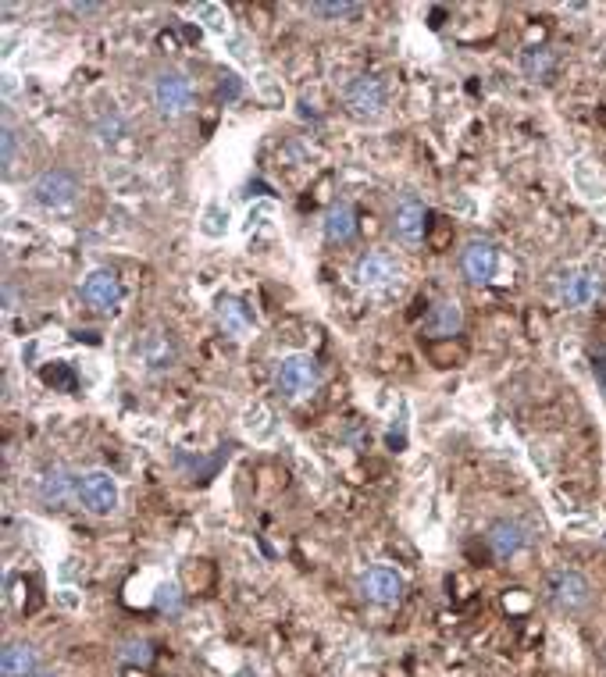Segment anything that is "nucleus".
I'll use <instances>...</instances> for the list:
<instances>
[{
	"instance_id": "1",
	"label": "nucleus",
	"mask_w": 606,
	"mask_h": 677,
	"mask_svg": "<svg viewBox=\"0 0 606 677\" xmlns=\"http://www.w3.org/2000/svg\"><path fill=\"white\" fill-rule=\"evenodd\" d=\"M318 385H321V371L318 364H314V357H307V353H289V357L279 360V368H275V389H279V396L300 403L307 400V396H314Z\"/></svg>"
},
{
	"instance_id": "2",
	"label": "nucleus",
	"mask_w": 606,
	"mask_h": 677,
	"mask_svg": "<svg viewBox=\"0 0 606 677\" xmlns=\"http://www.w3.org/2000/svg\"><path fill=\"white\" fill-rule=\"evenodd\" d=\"M150 97H154L157 115L182 118L197 100V90H193L189 75H182L179 68H164V72H157L154 86H150Z\"/></svg>"
},
{
	"instance_id": "3",
	"label": "nucleus",
	"mask_w": 606,
	"mask_h": 677,
	"mask_svg": "<svg viewBox=\"0 0 606 677\" xmlns=\"http://www.w3.org/2000/svg\"><path fill=\"white\" fill-rule=\"evenodd\" d=\"M82 186L68 168H50V172H40L29 186V196H33V204L47 207V211H65L79 200Z\"/></svg>"
},
{
	"instance_id": "4",
	"label": "nucleus",
	"mask_w": 606,
	"mask_h": 677,
	"mask_svg": "<svg viewBox=\"0 0 606 677\" xmlns=\"http://www.w3.org/2000/svg\"><path fill=\"white\" fill-rule=\"evenodd\" d=\"M343 104L353 118L361 122H378L385 115V86L375 75H353L343 86Z\"/></svg>"
},
{
	"instance_id": "5",
	"label": "nucleus",
	"mask_w": 606,
	"mask_h": 677,
	"mask_svg": "<svg viewBox=\"0 0 606 677\" xmlns=\"http://www.w3.org/2000/svg\"><path fill=\"white\" fill-rule=\"evenodd\" d=\"M546 603L560 613H578L592 603V585L578 571H553L546 578Z\"/></svg>"
},
{
	"instance_id": "6",
	"label": "nucleus",
	"mask_w": 606,
	"mask_h": 677,
	"mask_svg": "<svg viewBox=\"0 0 606 677\" xmlns=\"http://www.w3.org/2000/svg\"><path fill=\"white\" fill-rule=\"evenodd\" d=\"M557 296L564 307L585 310L603 296V278L596 268H564L557 275Z\"/></svg>"
},
{
	"instance_id": "7",
	"label": "nucleus",
	"mask_w": 606,
	"mask_h": 677,
	"mask_svg": "<svg viewBox=\"0 0 606 677\" xmlns=\"http://www.w3.org/2000/svg\"><path fill=\"white\" fill-rule=\"evenodd\" d=\"M132 353H136V360H140L147 371H172L175 360H179V346H175V339L164 332V328H147V332H140Z\"/></svg>"
},
{
	"instance_id": "8",
	"label": "nucleus",
	"mask_w": 606,
	"mask_h": 677,
	"mask_svg": "<svg viewBox=\"0 0 606 677\" xmlns=\"http://www.w3.org/2000/svg\"><path fill=\"white\" fill-rule=\"evenodd\" d=\"M496 268H500V253L489 239H471V243L460 250V271L471 286H489L496 278Z\"/></svg>"
},
{
	"instance_id": "9",
	"label": "nucleus",
	"mask_w": 606,
	"mask_h": 677,
	"mask_svg": "<svg viewBox=\"0 0 606 677\" xmlns=\"http://www.w3.org/2000/svg\"><path fill=\"white\" fill-rule=\"evenodd\" d=\"M79 503L90 510V514H111L118 506V485H115V478L107 471H86L79 478Z\"/></svg>"
},
{
	"instance_id": "10",
	"label": "nucleus",
	"mask_w": 606,
	"mask_h": 677,
	"mask_svg": "<svg viewBox=\"0 0 606 677\" xmlns=\"http://www.w3.org/2000/svg\"><path fill=\"white\" fill-rule=\"evenodd\" d=\"M353 275H357V286H364V289H389L400 282V264H396L385 250H368L357 257Z\"/></svg>"
},
{
	"instance_id": "11",
	"label": "nucleus",
	"mask_w": 606,
	"mask_h": 677,
	"mask_svg": "<svg viewBox=\"0 0 606 677\" xmlns=\"http://www.w3.org/2000/svg\"><path fill=\"white\" fill-rule=\"evenodd\" d=\"M425 225H428V211L418 196H403L400 204L393 207V236L407 246H418L425 239Z\"/></svg>"
},
{
	"instance_id": "12",
	"label": "nucleus",
	"mask_w": 606,
	"mask_h": 677,
	"mask_svg": "<svg viewBox=\"0 0 606 677\" xmlns=\"http://www.w3.org/2000/svg\"><path fill=\"white\" fill-rule=\"evenodd\" d=\"M361 596L375 606H393L400 603L403 596V578L393 571V567H371V571L361 574Z\"/></svg>"
},
{
	"instance_id": "13",
	"label": "nucleus",
	"mask_w": 606,
	"mask_h": 677,
	"mask_svg": "<svg viewBox=\"0 0 606 677\" xmlns=\"http://www.w3.org/2000/svg\"><path fill=\"white\" fill-rule=\"evenodd\" d=\"M525 542H528L525 524L510 521V517L492 521L489 531H485V546H489V553L496 556V560H514V556L525 549Z\"/></svg>"
},
{
	"instance_id": "14",
	"label": "nucleus",
	"mask_w": 606,
	"mask_h": 677,
	"mask_svg": "<svg viewBox=\"0 0 606 677\" xmlns=\"http://www.w3.org/2000/svg\"><path fill=\"white\" fill-rule=\"evenodd\" d=\"M82 300L90 303L93 310H115L122 303V282H118L115 271H93L86 282H82Z\"/></svg>"
},
{
	"instance_id": "15",
	"label": "nucleus",
	"mask_w": 606,
	"mask_h": 677,
	"mask_svg": "<svg viewBox=\"0 0 606 677\" xmlns=\"http://www.w3.org/2000/svg\"><path fill=\"white\" fill-rule=\"evenodd\" d=\"M72 492H79V478L65 471V467H47L40 478V499L47 506H65L72 499Z\"/></svg>"
},
{
	"instance_id": "16",
	"label": "nucleus",
	"mask_w": 606,
	"mask_h": 677,
	"mask_svg": "<svg viewBox=\"0 0 606 677\" xmlns=\"http://www.w3.org/2000/svg\"><path fill=\"white\" fill-rule=\"evenodd\" d=\"M460 325H464V314H460L457 300H439L425 318V332L435 335V339H450V335L460 332Z\"/></svg>"
},
{
	"instance_id": "17",
	"label": "nucleus",
	"mask_w": 606,
	"mask_h": 677,
	"mask_svg": "<svg viewBox=\"0 0 606 677\" xmlns=\"http://www.w3.org/2000/svg\"><path fill=\"white\" fill-rule=\"evenodd\" d=\"M353 236H357V211H353V204L339 200L325 214V239L328 243H350Z\"/></svg>"
},
{
	"instance_id": "18",
	"label": "nucleus",
	"mask_w": 606,
	"mask_h": 677,
	"mask_svg": "<svg viewBox=\"0 0 606 677\" xmlns=\"http://www.w3.org/2000/svg\"><path fill=\"white\" fill-rule=\"evenodd\" d=\"M4 677H36V649L29 642H11L0 656Z\"/></svg>"
},
{
	"instance_id": "19",
	"label": "nucleus",
	"mask_w": 606,
	"mask_h": 677,
	"mask_svg": "<svg viewBox=\"0 0 606 677\" xmlns=\"http://www.w3.org/2000/svg\"><path fill=\"white\" fill-rule=\"evenodd\" d=\"M218 321H222V328L232 335V339H243V335L250 332V325H254L250 310H246L239 300H232V296H222V300H218Z\"/></svg>"
},
{
	"instance_id": "20",
	"label": "nucleus",
	"mask_w": 606,
	"mask_h": 677,
	"mask_svg": "<svg viewBox=\"0 0 606 677\" xmlns=\"http://www.w3.org/2000/svg\"><path fill=\"white\" fill-rule=\"evenodd\" d=\"M118 660L129 663V667H150L154 645H150L147 638H129V642H122V649H118Z\"/></svg>"
},
{
	"instance_id": "21",
	"label": "nucleus",
	"mask_w": 606,
	"mask_h": 677,
	"mask_svg": "<svg viewBox=\"0 0 606 677\" xmlns=\"http://www.w3.org/2000/svg\"><path fill=\"white\" fill-rule=\"evenodd\" d=\"M521 65H525L528 79H546V75L553 72V65H557V61H553V50H549V47H535V50H528Z\"/></svg>"
},
{
	"instance_id": "22",
	"label": "nucleus",
	"mask_w": 606,
	"mask_h": 677,
	"mask_svg": "<svg viewBox=\"0 0 606 677\" xmlns=\"http://www.w3.org/2000/svg\"><path fill=\"white\" fill-rule=\"evenodd\" d=\"M125 136V122L122 115H104L97 122V139L100 143H118V139Z\"/></svg>"
},
{
	"instance_id": "23",
	"label": "nucleus",
	"mask_w": 606,
	"mask_h": 677,
	"mask_svg": "<svg viewBox=\"0 0 606 677\" xmlns=\"http://www.w3.org/2000/svg\"><path fill=\"white\" fill-rule=\"evenodd\" d=\"M154 606H157V610H161V613H179V610H182V592H179V585H161V588H157Z\"/></svg>"
},
{
	"instance_id": "24",
	"label": "nucleus",
	"mask_w": 606,
	"mask_h": 677,
	"mask_svg": "<svg viewBox=\"0 0 606 677\" xmlns=\"http://www.w3.org/2000/svg\"><path fill=\"white\" fill-rule=\"evenodd\" d=\"M311 11L321 18H350L361 11V4H325V0H318V4H311Z\"/></svg>"
},
{
	"instance_id": "25",
	"label": "nucleus",
	"mask_w": 606,
	"mask_h": 677,
	"mask_svg": "<svg viewBox=\"0 0 606 677\" xmlns=\"http://www.w3.org/2000/svg\"><path fill=\"white\" fill-rule=\"evenodd\" d=\"M0 143H4V168H15V132L4 129V136H0Z\"/></svg>"
},
{
	"instance_id": "26",
	"label": "nucleus",
	"mask_w": 606,
	"mask_h": 677,
	"mask_svg": "<svg viewBox=\"0 0 606 677\" xmlns=\"http://www.w3.org/2000/svg\"><path fill=\"white\" fill-rule=\"evenodd\" d=\"M218 97H222V100H236V97H239V82H236V75H222Z\"/></svg>"
},
{
	"instance_id": "27",
	"label": "nucleus",
	"mask_w": 606,
	"mask_h": 677,
	"mask_svg": "<svg viewBox=\"0 0 606 677\" xmlns=\"http://www.w3.org/2000/svg\"><path fill=\"white\" fill-rule=\"evenodd\" d=\"M75 15H93V11H100L97 4H72Z\"/></svg>"
},
{
	"instance_id": "28",
	"label": "nucleus",
	"mask_w": 606,
	"mask_h": 677,
	"mask_svg": "<svg viewBox=\"0 0 606 677\" xmlns=\"http://www.w3.org/2000/svg\"><path fill=\"white\" fill-rule=\"evenodd\" d=\"M36 677H54V674H36Z\"/></svg>"
}]
</instances>
